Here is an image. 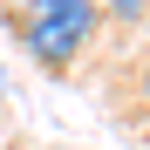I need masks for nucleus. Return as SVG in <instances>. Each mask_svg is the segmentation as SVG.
<instances>
[{
    "mask_svg": "<svg viewBox=\"0 0 150 150\" xmlns=\"http://www.w3.org/2000/svg\"><path fill=\"white\" fill-rule=\"evenodd\" d=\"M96 21H103V7H89V0H34V7L21 14V41H28V55H34L48 75H62V68L89 48Z\"/></svg>",
    "mask_w": 150,
    "mask_h": 150,
    "instance_id": "f257e3e1",
    "label": "nucleus"
}]
</instances>
